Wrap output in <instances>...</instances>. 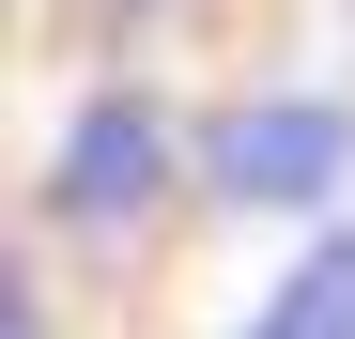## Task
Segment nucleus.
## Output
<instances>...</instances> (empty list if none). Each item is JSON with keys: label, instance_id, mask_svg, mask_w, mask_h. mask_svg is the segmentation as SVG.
<instances>
[{"label": "nucleus", "instance_id": "nucleus-3", "mask_svg": "<svg viewBox=\"0 0 355 339\" xmlns=\"http://www.w3.org/2000/svg\"><path fill=\"white\" fill-rule=\"evenodd\" d=\"M232 339H355V232H309L278 262V293L232 324Z\"/></svg>", "mask_w": 355, "mask_h": 339}, {"label": "nucleus", "instance_id": "nucleus-4", "mask_svg": "<svg viewBox=\"0 0 355 339\" xmlns=\"http://www.w3.org/2000/svg\"><path fill=\"white\" fill-rule=\"evenodd\" d=\"M0 339H46V277H31V262L0 277Z\"/></svg>", "mask_w": 355, "mask_h": 339}, {"label": "nucleus", "instance_id": "nucleus-1", "mask_svg": "<svg viewBox=\"0 0 355 339\" xmlns=\"http://www.w3.org/2000/svg\"><path fill=\"white\" fill-rule=\"evenodd\" d=\"M186 154H201L216 216H340L355 201V108L340 93H232Z\"/></svg>", "mask_w": 355, "mask_h": 339}, {"label": "nucleus", "instance_id": "nucleus-2", "mask_svg": "<svg viewBox=\"0 0 355 339\" xmlns=\"http://www.w3.org/2000/svg\"><path fill=\"white\" fill-rule=\"evenodd\" d=\"M170 185H201V154L170 139V108H155L139 77L78 93L62 154H46V216H62V232H155V216H170Z\"/></svg>", "mask_w": 355, "mask_h": 339}]
</instances>
